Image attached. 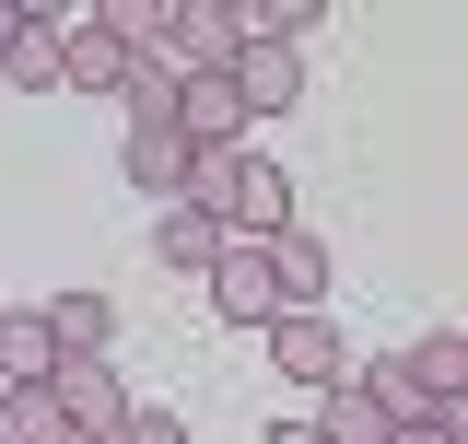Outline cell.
Returning <instances> with one entry per match:
<instances>
[{"label": "cell", "instance_id": "cell-1", "mask_svg": "<svg viewBox=\"0 0 468 444\" xmlns=\"http://www.w3.org/2000/svg\"><path fill=\"white\" fill-rule=\"evenodd\" d=\"M187 211L223 222V246H270V234H292V175L270 164V153H199Z\"/></svg>", "mask_w": 468, "mask_h": 444}, {"label": "cell", "instance_id": "cell-2", "mask_svg": "<svg viewBox=\"0 0 468 444\" xmlns=\"http://www.w3.org/2000/svg\"><path fill=\"white\" fill-rule=\"evenodd\" d=\"M48 409H58V433H82V444H106L117 421H129V375H117L106 351H70L48 375Z\"/></svg>", "mask_w": 468, "mask_h": 444}, {"label": "cell", "instance_id": "cell-3", "mask_svg": "<svg viewBox=\"0 0 468 444\" xmlns=\"http://www.w3.org/2000/svg\"><path fill=\"white\" fill-rule=\"evenodd\" d=\"M270 363H282V386H340L351 375V339H340V316L328 304H292V316H270Z\"/></svg>", "mask_w": 468, "mask_h": 444}, {"label": "cell", "instance_id": "cell-4", "mask_svg": "<svg viewBox=\"0 0 468 444\" xmlns=\"http://www.w3.org/2000/svg\"><path fill=\"white\" fill-rule=\"evenodd\" d=\"M234 48H246V0H176L165 12V70L187 82V70H234Z\"/></svg>", "mask_w": 468, "mask_h": 444}, {"label": "cell", "instance_id": "cell-5", "mask_svg": "<svg viewBox=\"0 0 468 444\" xmlns=\"http://www.w3.org/2000/svg\"><path fill=\"white\" fill-rule=\"evenodd\" d=\"M129 70H141V58H129V36H117L106 12H70V24H58V82H82V94H117Z\"/></svg>", "mask_w": 468, "mask_h": 444}, {"label": "cell", "instance_id": "cell-6", "mask_svg": "<svg viewBox=\"0 0 468 444\" xmlns=\"http://www.w3.org/2000/svg\"><path fill=\"white\" fill-rule=\"evenodd\" d=\"M211 316H223V328H270V316H282L270 246H223V258H211Z\"/></svg>", "mask_w": 468, "mask_h": 444}, {"label": "cell", "instance_id": "cell-7", "mask_svg": "<svg viewBox=\"0 0 468 444\" xmlns=\"http://www.w3.org/2000/svg\"><path fill=\"white\" fill-rule=\"evenodd\" d=\"M234 106H246V117L304 106V48H270V36H246V48H234Z\"/></svg>", "mask_w": 468, "mask_h": 444}, {"label": "cell", "instance_id": "cell-8", "mask_svg": "<svg viewBox=\"0 0 468 444\" xmlns=\"http://www.w3.org/2000/svg\"><path fill=\"white\" fill-rule=\"evenodd\" d=\"M117 164H129V187H141V199H187L199 141H187V129H129V153H117Z\"/></svg>", "mask_w": 468, "mask_h": 444}, {"label": "cell", "instance_id": "cell-9", "mask_svg": "<svg viewBox=\"0 0 468 444\" xmlns=\"http://www.w3.org/2000/svg\"><path fill=\"white\" fill-rule=\"evenodd\" d=\"M48 375H58L48 304H0V386H48Z\"/></svg>", "mask_w": 468, "mask_h": 444}, {"label": "cell", "instance_id": "cell-10", "mask_svg": "<svg viewBox=\"0 0 468 444\" xmlns=\"http://www.w3.org/2000/svg\"><path fill=\"white\" fill-rule=\"evenodd\" d=\"M270 280H282V316L292 304H328V234H304V222L270 234Z\"/></svg>", "mask_w": 468, "mask_h": 444}, {"label": "cell", "instance_id": "cell-11", "mask_svg": "<svg viewBox=\"0 0 468 444\" xmlns=\"http://www.w3.org/2000/svg\"><path fill=\"white\" fill-rule=\"evenodd\" d=\"M0 82H24V94L58 82V0H24V36L0 48Z\"/></svg>", "mask_w": 468, "mask_h": 444}, {"label": "cell", "instance_id": "cell-12", "mask_svg": "<svg viewBox=\"0 0 468 444\" xmlns=\"http://www.w3.org/2000/svg\"><path fill=\"white\" fill-rule=\"evenodd\" d=\"M153 258L211 280V258H223V222H211V211H187V199H165V222H153Z\"/></svg>", "mask_w": 468, "mask_h": 444}, {"label": "cell", "instance_id": "cell-13", "mask_svg": "<svg viewBox=\"0 0 468 444\" xmlns=\"http://www.w3.org/2000/svg\"><path fill=\"white\" fill-rule=\"evenodd\" d=\"M399 363H410V386H421V409H445V397H468V339H457V328L410 339Z\"/></svg>", "mask_w": 468, "mask_h": 444}, {"label": "cell", "instance_id": "cell-14", "mask_svg": "<svg viewBox=\"0 0 468 444\" xmlns=\"http://www.w3.org/2000/svg\"><path fill=\"white\" fill-rule=\"evenodd\" d=\"M48 339H58V363H70V351H106L117 304H106V292H48Z\"/></svg>", "mask_w": 468, "mask_h": 444}, {"label": "cell", "instance_id": "cell-15", "mask_svg": "<svg viewBox=\"0 0 468 444\" xmlns=\"http://www.w3.org/2000/svg\"><path fill=\"white\" fill-rule=\"evenodd\" d=\"M316 444H387V409L340 375V386H328V409H316Z\"/></svg>", "mask_w": 468, "mask_h": 444}, {"label": "cell", "instance_id": "cell-16", "mask_svg": "<svg viewBox=\"0 0 468 444\" xmlns=\"http://www.w3.org/2000/svg\"><path fill=\"white\" fill-rule=\"evenodd\" d=\"M117 106H129V129H176V70H165V58H141V70L117 82Z\"/></svg>", "mask_w": 468, "mask_h": 444}, {"label": "cell", "instance_id": "cell-17", "mask_svg": "<svg viewBox=\"0 0 468 444\" xmlns=\"http://www.w3.org/2000/svg\"><path fill=\"white\" fill-rule=\"evenodd\" d=\"M0 444H70L58 409H48V386H0Z\"/></svg>", "mask_w": 468, "mask_h": 444}, {"label": "cell", "instance_id": "cell-18", "mask_svg": "<svg viewBox=\"0 0 468 444\" xmlns=\"http://www.w3.org/2000/svg\"><path fill=\"white\" fill-rule=\"evenodd\" d=\"M106 444H187V421H176L165 397H129V421H117Z\"/></svg>", "mask_w": 468, "mask_h": 444}, {"label": "cell", "instance_id": "cell-19", "mask_svg": "<svg viewBox=\"0 0 468 444\" xmlns=\"http://www.w3.org/2000/svg\"><path fill=\"white\" fill-rule=\"evenodd\" d=\"M433 433H445V444H468V397H445V409H433Z\"/></svg>", "mask_w": 468, "mask_h": 444}, {"label": "cell", "instance_id": "cell-20", "mask_svg": "<svg viewBox=\"0 0 468 444\" xmlns=\"http://www.w3.org/2000/svg\"><path fill=\"white\" fill-rule=\"evenodd\" d=\"M270 444H316V421H282V433H270Z\"/></svg>", "mask_w": 468, "mask_h": 444}, {"label": "cell", "instance_id": "cell-21", "mask_svg": "<svg viewBox=\"0 0 468 444\" xmlns=\"http://www.w3.org/2000/svg\"><path fill=\"white\" fill-rule=\"evenodd\" d=\"M387 444H445V433H433V421H410V433H387Z\"/></svg>", "mask_w": 468, "mask_h": 444}, {"label": "cell", "instance_id": "cell-22", "mask_svg": "<svg viewBox=\"0 0 468 444\" xmlns=\"http://www.w3.org/2000/svg\"><path fill=\"white\" fill-rule=\"evenodd\" d=\"M70 444H82V433H70Z\"/></svg>", "mask_w": 468, "mask_h": 444}]
</instances>
